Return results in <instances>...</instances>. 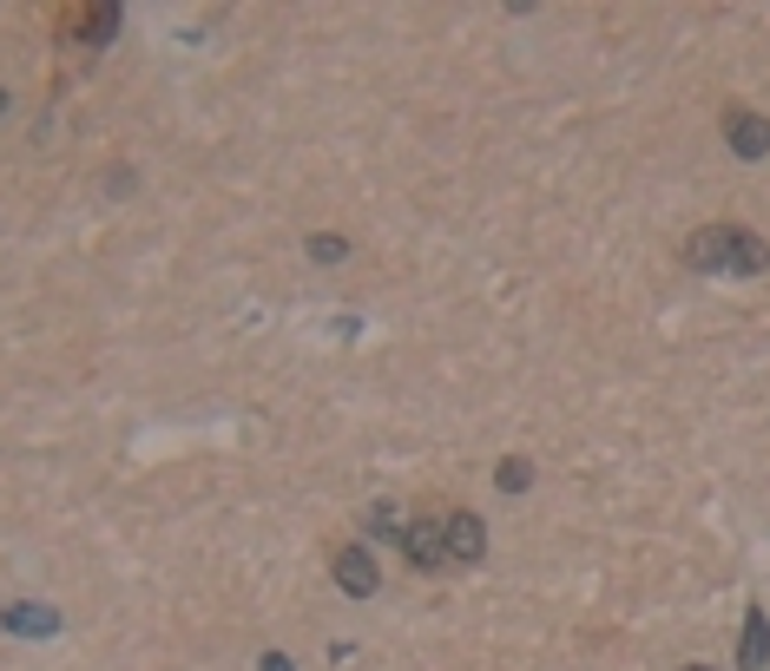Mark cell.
Listing matches in <instances>:
<instances>
[{
  "label": "cell",
  "instance_id": "cell-9",
  "mask_svg": "<svg viewBox=\"0 0 770 671\" xmlns=\"http://www.w3.org/2000/svg\"><path fill=\"white\" fill-rule=\"evenodd\" d=\"M765 666V606H751V619H745V671Z\"/></svg>",
  "mask_w": 770,
  "mask_h": 671
},
{
  "label": "cell",
  "instance_id": "cell-14",
  "mask_svg": "<svg viewBox=\"0 0 770 671\" xmlns=\"http://www.w3.org/2000/svg\"><path fill=\"white\" fill-rule=\"evenodd\" d=\"M0 112H7V92H0Z\"/></svg>",
  "mask_w": 770,
  "mask_h": 671
},
{
  "label": "cell",
  "instance_id": "cell-3",
  "mask_svg": "<svg viewBox=\"0 0 770 671\" xmlns=\"http://www.w3.org/2000/svg\"><path fill=\"white\" fill-rule=\"evenodd\" d=\"M442 547H448V567H475L488 553V527L455 507V514H442Z\"/></svg>",
  "mask_w": 770,
  "mask_h": 671
},
{
  "label": "cell",
  "instance_id": "cell-10",
  "mask_svg": "<svg viewBox=\"0 0 770 671\" xmlns=\"http://www.w3.org/2000/svg\"><path fill=\"white\" fill-rule=\"evenodd\" d=\"M369 534H376V540H402V514H395V501H376V507H369Z\"/></svg>",
  "mask_w": 770,
  "mask_h": 671
},
{
  "label": "cell",
  "instance_id": "cell-4",
  "mask_svg": "<svg viewBox=\"0 0 770 671\" xmlns=\"http://www.w3.org/2000/svg\"><path fill=\"white\" fill-rule=\"evenodd\" d=\"M330 567H336V586H343L349 600H369V593L382 586V567H376V553H369V547H336V560H330Z\"/></svg>",
  "mask_w": 770,
  "mask_h": 671
},
{
  "label": "cell",
  "instance_id": "cell-8",
  "mask_svg": "<svg viewBox=\"0 0 770 671\" xmlns=\"http://www.w3.org/2000/svg\"><path fill=\"white\" fill-rule=\"evenodd\" d=\"M494 488H501V494H527V488H534V461H527V455H507V461L494 468Z\"/></svg>",
  "mask_w": 770,
  "mask_h": 671
},
{
  "label": "cell",
  "instance_id": "cell-5",
  "mask_svg": "<svg viewBox=\"0 0 770 671\" xmlns=\"http://www.w3.org/2000/svg\"><path fill=\"white\" fill-rule=\"evenodd\" d=\"M0 626L13 639H53L59 633V613L53 606H33V600H0Z\"/></svg>",
  "mask_w": 770,
  "mask_h": 671
},
{
  "label": "cell",
  "instance_id": "cell-2",
  "mask_svg": "<svg viewBox=\"0 0 770 671\" xmlns=\"http://www.w3.org/2000/svg\"><path fill=\"white\" fill-rule=\"evenodd\" d=\"M402 553H409V567H422V573H442V567H448V547H442V514L402 521Z\"/></svg>",
  "mask_w": 770,
  "mask_h": 671
},
{
  "label": "cell",
  "instance_id": "cell-12",
  "mask_svg": "<svg viewBox=\"0 0 770 671\" xmlns=\"http://www.w3.org/2000/svg\"><path fill=\"white\" fill-rule=\"evenodd\" d=\"M257 671H290V659H283V652H264V659H257Z\"/></svg>",
  "mask_w": 770,
  "mask_h": 671
},
{
  "label": "cell",
  "instance_id": "cell-1",
  "mask_svg": "<svg viewBox=\"0 0 770 671\" xmlns=\"http://www.w3.org/2000/svg\"><path fill=\"white\" fill-rule=\"evenodd\" d=\"M685 264L692 270H745V277H758L765 270V237L738 231V224H705V231L685 237Z\"/></svg>",
  "mask_w": 770,
  "mask_h": 671
},
{
  "label": "cell",
  "instance_id": "cell-13",
  "mask_svg": "<svg viewBox=\"0 0 770 671\" xmlns=\"http://www.w3.org/2000/svg\"><path fill=\"white\" fill-rule=\"evenodd\" d=\"M685 671H712V666H685Z\"/></svg>",
  "mask_w": 770,
  "mask_h": 671
},
{
  "label": "cell",
  "instance_id": "cell-6",
  "mask_svg": "<svg viewBox=\"0 0 770 671\" xmlns=\"http://www.w3.org/2000/svg\"><path fill=\"white\" fill-rule=\"evenodd\" d=\"M59 33L86 40V46H105L119 33V7H72V13H59Z\"/></svg>",
  "mask_w": 770,
  "mask_h": 671
},
{
  "label": "cell",
  "instance_id": "cell-7",
  "mask_svg": "<svg viewBox=\"0 0 770 671\" xmlns=\"http://www.w3.org/2000/svg\"><path fill=\"white\" fill-rule=\"evenodd\" d=\"M725 138H732V152L745 158V165H758L765 158V112H725Z\"/></svg>",
  "mask_w": 770,
  "mask_h": 671
},
{
  "label": "cell",
  "instance_id": "cell-11",
  "mask_svg": "<svg viewBox=\"0 0 770 671\" xmlns=\"http://www.w3.org/2000/svg\"><path fill=\"white\" fill-rule=\"evenodd\" d=\"M303 250H310V257H316V264H343V257H349V244H343V237H336V231H323V237H310V244H303Z\"/></svg>",
  "mask_w": 770,
  "mask_h": 671
}]
</instances>
